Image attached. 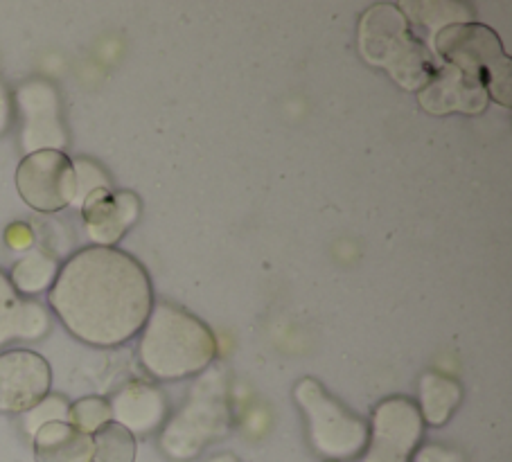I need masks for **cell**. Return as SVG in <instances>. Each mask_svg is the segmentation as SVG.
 <instances>
[{"mask_svg":"<svg viewBox=\"0 0 512 462\" xmlns=\"http://www.w3.org/2000/svg\"><path fill=\"white\" fill-rule=\"evenodd\" d=\"M48 300L75 339L93 348H118L143 332L154 307V289L134 255L88 246L61 264Z\"/></svg>","mask_w":512,"mask_h":462,"instance_id":"obj_1","label":"cell"},{"mask_svg":"<svg viewBox=\"0 0 512 462\" xmlns=\"http://www.w3.org/2000/svg\"><path fill=\"white\" fill-rule=\"evenodd\" d=\"M215 357L217 339L201 318L172 302H154L138 343V361L147 375L183 381L206 372Z\"/></svg>","mask_w":512,"mask_h":462,"instance_id":"obj_2","label":"cell"},{"mask_svg":"<svg viewBox=\"0 0 512 462\" xmlns=\"http://www.w3.org/2000/svg\"><path fill=\"white\" fill-rule=\"evenodd\" d=\"M359 52L370 66L384 68L404 91L418 93L440 68L436 55L393 3L370 5L359 19Z\"/></svg>","mask_w":512,"mask_h":462,"instance_id":"obj_3","label":"cell"},{"mask_svg":"<svg viewBox=\"0 0 512 462\" xmlns=\"http://www.w3.org/2000/svg\"><path fill=\"white\" fill-rule=\"evenodd\" d=\"M434 55L447 66L479 77L490 100L512 104V61L503 50L499 34L483 23H456L440 30L431 43Z\"/></svg>","mask_w":512,"mask_h":462,"instance_id":"obj_4","label":"cell"},{"mask_svg":"<svg viewBox=\"0 0 512 462\" xmlns=\"http://www.w3.org/2000/svg\"><path fill=\"white\" fill-rule=\"evenodd\" d=\"M294 402L305 415L307 438L314 451L330 462H348L364 456L368 447V422L328 393L314 377L300 379Z\"/></svg>","mask_w":512,"mask_h":462,"instance_id":"obj_5","label":"cell"},{"mask_svg":"<svg viewBox=\"0 0 512 462\" xmlns=\"http://www.w3.org/2000/svg\"><path fill=\"white\" fill-rule=\"evenodd\" d=\"M228 426V404L224 381L217 372L201 377L179 415L165 424L161 433V451L174 462H188L222 435Z\"/></svg>","mask_w":512,"mask_h":462,"instance_id":"obj_6","label":"cell"},{"mask_svg":"<svg viewBox=\"0 0 512 462\" xmlns=\"http://www.w3.org/2000/svg\"><path fill=\"white\" fill-rule=\"evenodd\" d=\"M425 422L418 404L395 395L379 402L368 424V447L361 462H411L420 449Z\"/></svg>","mask_w":512,"mask_h":462,"instance_id":"obj_7","label":"cell"},{"mask_svg":"<svg viewBox=\"0 0 512 462\" xmlns=\"http://www.w3.org/2000/svg\"><path fill=\"white\" fill-rule=\"evenodd\" d=\"M16 190L37 212H59L75 206L77 174L75 161L64 151L43 149L28 154L16 170Z\"/></svg>","mask_w":512,"mask_h":462,"instance_id":"obj_8","label":"cell"},{"mask_svg":"<svg viewBox=\"0 0 512 462\" xmlns=\"http://www.w3.org/2000/svg\"><path fill=\"white\" fill-rule=\"evenodd\" d=\"M14 102L23 118L21 145L25 156L43 149L64 151L68 131L61 120V102L55 86L46 79H30L16 91Z\"/></svg>","mask_w":512,"mask_h":462,"instance_id":"obj_9","label":"cell"},{"mask_svg":"<svg viewBox=\"0 0 512 462\" xmlns=\"http://www.w3.org/2000/svg\"><path fill=\"white\" fill-rule=\"evenodd\" d=\"M50 363L32 350L0 354V413L25 415L50 395Z\"/></svg>","mask_w":512,"mask_h":462,"instance_id":"obj_10","label":"cell"},{"mask_svg":"<svg viewBox=\"0 0 512 462\" xmlns=\"http://www.w3.org/2000/svg\"><path fill=\"white\" fill-rule=\"evenodd\" d=\"M82 217L95 246L116 248L140 217V199L131 190L97 188L82 201Z\"/></svg>","mask_w":512,"mask_h":462,"instance_id":"obj_11","label":"cell"},{"mask_svg":"<svg viewBox=\"0 0 512 462\" xmlns=\"http://www.w3.org/2000/svg\"><path fill=\"white\" fill-rule=\"evenodd\" d=\"M418 102L431 115H479L488 109V91L479 77L443 64L418 91Z\"/></svg>","mask_w":512,"mask_h":462,"instance_id":"obj_12","label":"cell"},{"mask_svg":"<svg viewBox=\"0 0 512 462\" xmlns=\"http://www.w3.org/2000/svg\"><path fill=\"white\" fill-rule=\"evenodd\" d=\"M113 422L134 435H152L156 433L167 420L170 406H167V397L158 386L143 384V381H134L127 384L116 395L109 399Z\"/></svg>","mask_w":512,"mask_h":462,"instance_id":"obj_13","label":"cell"},{"mask_svg":"<svg viewBox=\"0 0 512 462\" xmlns=\"http://www.w3.org/2000/svg\"><path fill=\"white\" fill-rule=\"evenodd\" d=\"M37 462H91L93 435L79 431L70 422H48L34 433Z\"/></svg>","mask_w":512,"mask_h":462,"instance_id":"obj_14","label":"cell"},{"mask_svg":"<svg viewBox=\"0 0 512 462\" xmlns=\"http://www.w3.org/2000/svg\"><path fill=\"white\" fill-rule=\"evenodd\" d=\"M416 37L431 50L436 34L456 23H472L470 7L454 0H404L397 5ZM434 52V50H431Z\"/></svg>","mask_w":512,"mask_h":462,"instance_id":"obj_15","label":"cell"},{"mask_svg":"<svg viewBox=\"0 0 512 462\" xmlns=\"http://www.w3.org/2000/svg\"><path fill=\"white\" fill-rule=\"evenodd\" d=\"M418 411L422 422L429 426H445L456 408L463 402V386L456 379L438 375V372H427L422 375L418 386Z\"/></svg>","mask_w":512,"mask_h":462,"instance_id":"obj_16","label":"cell"},{"mask_svg":"<svg viewBox=\"0 0 512 462\" xmlns=\"http://www.w3.org/2000/svg\"><path fill=\"white\" fill-rule=\"evenodd\" d=\"M59 262L43 248H32L19 262L12 266L10 282L19 296H39L43 291H50L59 275Z\"/></svg>","mask_w":512,"mask_h":462,"instance_id":"obj_17","label":"cell"},{"mask_svg":"<svg viewBox=\"0 0 512 462\" xmlns=\"http://www.w3.org/2000/svg\"><path fill=\"white\" fill-rule=\"evenodd\" d=\"M136 453V438L118 422L111 420L93 433L91 462H136Z\"/></svg>","mask_w":512,"mask_h":462,"instance_id":"obj_18","label":"cell"},{"mask_svg":"<svg viewBox=\"0 0 512 462\" xmlns=\"http://www.w3.org/2000/svg\"><path fill=\"white\" fill-rule=\"evenodd\" d=\"M25 302L28 300L19 296L10 282V275L0 269V348L12 341H21Z\"/></svg>","mask_w":512,"mask_h":462,"instance_id":"obj_19","label":"cell"},{"mask_svg":"<svg viewBox=\"0 0 512 462\" xmlns=\"http://www.w3.org/2000/svg\"><path fill=\"white\" fill-rule=\"evenodd\" d=\"M111 420H113L111 404L109 399L104 397L91 395V397L77 399L75 404H70L68 422L88 435H93L97 429H102V426Z\"/></svg>","mask_w":512,"mask_h":462,"instance_id":"obj_20","label":"cell"},{"mask_svg":"<svg viewBox=\"0 0 512 462\" xmlns=\"http://www.w3.org/2000/svg\"><path fill=\"white\" fill-rule=\"evenodd\" d=\"M68 411H70V404L66 397L48 395L41 404H37L32 411L23 415V429L34 438V433H37L43 424L68 422Z\"/></svg>","mask_w":512,"mask_h":462,"instance_id":"obj_21","label":"cell"},{"mask_svg":"<svg viewBox=\"0 0 512 462\" xmlns=\"http://www.w3.org/2000/svg\"><path fill=\"white\" fill-rule=\"evenodd\" d=\"M75 174H77V199L75 203L82 206V201L97 188H109V179L102 167H97L91 161H75Z\"/></svg>","mask_w":512,"mask_h":462,"instance_id":"obj_22","label":"cell"},{"mask_svg":"<svg viewBox=\"0 0 512 462\" xmlns=\"http://www.w3.org/2000/svg\"><path fill=\"white\" fill-rule=\"evenodd\" d=\"M50 330V316L41 302L28 300L25 302V318H23V334L21 341H39Z\"/></svg>","mask_w":512,"mask_h":462,"instance_id":"obj_23","label":"cell"},{"mask_svg":"<svg viewBox=\"0 0 512 462\" xmlns=\"http://www.w3.org/2000/svg\"><path fill=\"white\" fill-rule=\"evenodd\" d=\"M34 242H37V237H34L32 226L25 224V221H14V224L5 228V244L16 253L32 251Z\"/></svg>","mask_w":512,"mask_h":462,"instance_id":"obj_24","label":"cell"},{"mask_svg":"<svg viewBox=\"0 0 512 462\" xmlns=\"http://www.w3.org/2000/svg\"><path fill=\"white\" fill-rule=\"evenodd\" d=\"M411 462H465V458L458 451L445 449L440 444H425L413 453Z\"/></svg>","mask_w":512,"mask_h":462,"instance_id":"obj_25","label":"cell"},{"mask_svg":"<svg viewBox=\"0 0 512 462\" xmlns=\"http://www.w3.org/2000/svg\"><path fill=\"white\" fill-rule=\"evenodd\" d=\"M14 118V97L7 91V86L0 82V133H5L12 127Z\"/></svg>","mask_w":512,"mask_h":462,"instance_id":"obj_26","label":"cell"},{"mask_svg":"<svg viewBox=\"0 0 512 462\" xmlns=\"http://www.w3.org/2000/svg\"><path fill=\"white\" fill-rule=\"evenodd\" d=\"M210 462H240V460H237L235 456H228V453H226V456H217V458H213Z\"/></svg>","mask_w":512,"mask_h":462,"instance_id":"obj_27","label":"cell"}]
</instances>
